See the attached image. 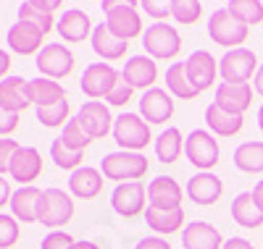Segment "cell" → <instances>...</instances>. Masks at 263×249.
<instances>
[{"mask_svg":"<svg viewBox=\"0 0 263 249\" xmlns=\"http://www.w3.org/2000/svg\"><path fill=\"white\" fill-rule=\"evenodd\" d=\"M71 244H74V239L66 231H50L45 239H42L40 249H69Z\"/></svg>","mask_w":263,"mask_h":249,"instance_id":"7bdbcfd3","label":"cell"},{"mask_svg":"<svg viewBox=\"0 0 263 249\" xmlns=\"http://www.w3.org/2000/svg\"><path fill=\"white\" fill-rule=\"evenodd\" d=\"M18 142L16 139H0V176H6L8 168H11V160H13V155L18 152Z\"/></svg>","mask_w":263,"mask_h":249,"instance_id":"b9f144b4","label":"cell"},{"mask_svg":"<svg viewBox=\"0 0 263 249\" xmlns=\"http://www.w3.org/2000/svg\"><path fill=\"white\" fill-rule=\"evenodd\" d=\"M69 249H100L95 241H90V239H79V241H74Z\"/></svg>","mask_w":263,"mask_h":249,"instance_id":"f907efd6","label":"cell"},{"mask_svg":"<svg viewBox=\"0 0 263 249\" xmlns=\"http://www.w3.org/2000/svg\"><path fill=\"white\" fill-rule=\"evenodd\" d=\"M258 55L248 48H237L221 55L218 60V74H221L224 84H248L258 74Z\"/></svg>","mask_w":263,"mask_h":249,"instance_id":"ba28073f","label":"cell"},{"mask_svg":"<svg viewBox=\"0 0 263 249\" xmlns=\"http://www.w3.org/2000/svg\"><path fill=\"white\" fill-rule=\"evenodd\" d=\"M121 79V71L114 69L111 63H90L82 74V92L90 100H103L111 95V89L116 87V81Z\"/></svg>","mask_w":263,"mask_h":249,"instance_id":"30bf717a","label":"cell"},{"mask_svg":"<svg viewBox=\"0 0 263 249\" xmlns=\"http://www.w3.org/2000/svg\"><path fill=\"white\" fill-rule=\"evenodd\" d=\"M82 157H84V152H74L71 147H66L61 137L53 139V144H50V160L61 171H71L74 173L77 168H82Z\"/></svg>","mask_w":263,"mask_h":249,"instance_id":"e575fe53","label":"cell"},{"mask_svg":"<svg viewBox=\"0 0 263 249\" xmlns=\"http://www.w3.org/2000/svg\"><path fill=\"white\" fill-rule=\"evenodd\" d=\"M140 116L150 126H161V123L171 121L174 97L166 92V89H158V87L147 89V92H142V97H140Z\"/></svg>","mask_w":263,"mask_h":249,"instance_id":"5bb4252c","label":"cell"},{"mask_svg":"<svg viewBox=\"0 0 263 249\" xmlns=\"http://www.w3.org/2000/svg\"><path fill=\"white\" fill-rule=\"evenodd\" d=\"M182 246L184 249H221L224 246V236L218 234L216 225H211L205 220H195V223L184 225Z\"/></svg>","mask_w":263,"mask_h":249,"instance_id":"7402d4cb","label":"cell"},{"mask_svg":"<svg viewBox=\"0 0 263 249\" xmlns=\"http://www.w3.org/2000/svg\"><path fill=\"white\" fill-rule=\"evenodd\" d=\"M135 249H171V244L161 236H147V239H140Z\"/></svg>","mask_w":263,"mask_h":249,"instance_id":"bcb514c9","label":"cell"},{"mask_svg":"<svg viewBox=\"0 0 263 249\" xmlns=\"http://www.w3.org/2000/svg\"><path fill=\"white\" fill-rule=\"evenodd\" d=\"M34 66L45 79L58 81V79H66L74 71V53L61 42H50L40 50V55L34 58Z\"/></svg>","mask_w":263,"mask_h":249,"instance_id":"9c48e42d","label":"cell"},{"mask_svg":"<svg viewBox=\"0 0 263 249\" xmlns=\"http://www.w3.org/2000/svg\"><path fill=\"white\" fill-rule=\"evenodd\" d=\"M103 173L92 165H82L69 176V194L79 199H95L103 192Z\"/></svg>","mask_w":263,"mask_h":249,"instance_id":"d4e9b609","label":"cell"},{"mask_svg":"<svg viewBox=\"0 0 263 249\" xmlns=\"http://www.w3.org/2000/svg\"><path fill=\"white\" fill-rule=\"evenodd\" d=\"M184 194L195 202V205H203V208H211L216 205L224 194V181L218 178L216 173H195L190 181H187V189Z\"/></svg>","mask_w":263,"mask_h":249,"instance_id":"e0dca14e","label":"cell"},{"mask_svg":"<svg viewBox=\"0 0 263 249\" xmlns=\"http://www.w3.org/2000/svg\"><path fill=\"white\" fill-rule=\"evenodd\" d=\"M182 155H184V137H182V131L177 126L163 129L158 134V139H156V157L161 163L171 165V163H177Z\"/></svg>","mask_w":263,"mask_h":249,"instance_id":"d6a6232c","label":"cell"},{"mask_svg":"<svg viewBox=\"0 0 263 249\" xmlns=\"http://www.w3.org/2000/svg\"><path fill=\"white\" fill-rule=\"evenodd\" d=\"M100 8L105 13V27L111 29L119 39L132 42L135 37L145 34L142 16L137 11V3H116V0H103Z\"/></svg>","mask_w":263,"mask_h":249,"instance_id":"7a4b0ae2","label":"cell"},{"mask_svg":"<svg viewBox=\"0 0 263 249\" xmlns=\"http://www.w3.org/2000/svg\"><path fill=\"white\" fill-rule=\"evenodd\" d=\"M171 16L177 18L179 24L190 27L203 16V3L200 0H171Z\"/></svg>","mask_w":263,"mask_h":249,"instance_id":"74e56055","label":"cell"},{"mask_svg":"<svg viewBox=\"0 0 263 249\" xmlns=\"http://www.w3.org/2000/svg\"><path fill=\"white\" fill-rule=\"evenodd\" d=\"M250 34V27L245 24L242 18H237L229 8H218L211 13V21H208V37L221 45V48H229V50H237Z\"/></svg>","mask_w":263,"mask_h":249,"instance_id":"3957f363","label":"cell"},{"mask_svg":"<svg viewBox=\"0 0 263 249\" xmlns=\"http://www.w3.org/2000/svg\"><path fill=\"white\" fill-rule=\"evenodd\" d=\"M258 129H260V131H263V105H260V108H258Z\"/></svg>","mask_w":263,"mask_h":249,"instance_id":"db71d44e","label":"cell"},{"mask_svg":"<svg viewBox=\"0 0 263 249\" xmlns=\"http://www.w3.org/2000/svg\"><path fill=\"white\" fill-rule=\"evenodd\" d=\"M32 105V92H29V81L21 76H8L0 81V108L13 116H21L27 108Z\"/></svg>","mask_w":263,"mask_h":249,"instance_id":"d6986e66","label":"cell"},{"mask_svg":"<svg viewBox=\"0 0 263 249\" xmlns=\"http://www.w3.org/2000/svg\"><path fill=\"white\" fill-rule=\"evenodd\" d=\"M121 76L126 79V84L132 89L147 92V89H153V84H156V79H158V66L150 55H132V58H126V66H124Z\"/></svg>","mask_w":263,"mask_h":249,"instance_id":"ffe728a7","label":"cell"},{"mask_svg":"<svg viewBox=\"0 0 263 249\" xmlns=\"http://www.w3.org/2000/svg\"><path fill=\"white\" fill-rule=\"evenodd\" d=\"M184 69H187V76L190 81L195 84L197 92H205L216 84V76H218V63L216 58L208 53V50H195L190 53V58L184 60Z\"/></svg>","mask_w":263,"mask_h":249,"instance_id":"2e32d148","label":"cell"},{"mask_svg":"<svg viewBox=\"0 0 263 249\" xmlns=\"http://www.w3.org/2000/svg\"><path fill=\"white\" fill-rule=\"evenodd\" d=\"M142 48L153 60H171L182 53V37L177 32V27L156 21L150 24L142 34Z\"/></svg>","mask_w":263,"mask_h":249,"instance_id":"8992f818","label":"cell"},{"mask_svg":"<svg viewBox=\"0 0 263 249\" xmlns=\"http://www.w3.org/2000/svg\"><path fill=\"white\" fill-rule=\"evenodd\" d=\"M21 239V225L13 215L0 213V249H11Z\"/></svg>","mask_w":263,"mask_h":249,"instance_id":"ab89813d","label":"cell"},{"mask_svg":"<svg viewBox=\"0 0 263 249\" xmlns=\"http://www.w3.org/2000/svg\"><path fill=\"white\" fill-rule=\"evenodd\" d=\"M232 220L242 229H260L263 225V210L253 192H242L232 199Z\"/></svg>","mask_w":263,"mask_h":249,"instance_id":"83f0119b","label":"cell"},{"mask_svg":"<svg viewBox=\"0 0 263 249\" xmlns=\"http://www.w3.org/2000/svg\"><path fill=\"white\" fill-rule=\"evenodd\" d=\"M218 108L234 116H245V110L253 105V87L250 84H218L216 87V100Z\"/></svg>","mask_w":263,"mask_h":249,"instance_id":"44dd1931","label":"cell"},{"mask_svg":"<svg viewBox=\"0 0 263 249\" xmlns=\"http://www.w3.org/2000/svg\"><path fill=\"white\" fill-rule=\"evenodd\" d=\"M114 139L126 152H142L153 142L150 123L140 116V113H121L114 123Z\"/></svg>","mask_w":263,"mask_h":249,"instance_id":"52a82bcc","label":"cell"},{"mask_svg":"<svg viewBox=\"0 0 263 249\" xmlns=\"http://www.w3.org/2000/svg\"><path fill=\"white\" fill-rule=\"evenodd\" d=\"M147 157L142 152H108L100 163V173L111 181H121V184H129V181H140L147 176Z\"/></svg>","mask_w":263,"mask_h":249,"instance_id":"6da1fadb","label":"cell"},{"mask_svg":"<svg viewBox=\"0 0 263 249\" xmlns=\"http://www.w3.org/2000/svg\"><path fill=\"white\" fill-rule=\"evenodd\" d=\"M61 139H63V144L66 147H71L74 152H84L87 147L92 144V139L87 137V131L79 126V121L77 118H71L69 123L63 126V134H61Z\"/></svg>","mask_w":263,"mask_h":249,"instance_id":"f35d334b","label":"cell"},{"mask_svg":"<svg viewBox=\"0 0 263 249\" xmlns=\"http://www.w3.org/2000/svg\"><path fill=\"white\" fill-rule=\"evenodd\" d=\"M132 92H135V89H132V87L126 84V79L121 76V79L116 81V87L111 89V95L105 97V102H108V105H114V108H124V105L132 100Z\"/></svg>","mask_w":263,"mask_h":249,"instance_id":"60d3db41","label":"cell"},{"mask_svg":"<svg viewBox=\"0 0 263 249\" xmlns=\"http://www.w3.org/2000/svg\"><path fill=\"white\" fill-rule=\"evenodd\" d=\"M8 71H11V55L6 50H0V81L8 79Z\"/></svg>","mask_w":263,"mask_h":249,"instance_id":"681fc988","label":"cell"},{"mask_svg":"<svg viewBox=\"0 0 263 249\" xmlns=\"http://www.w3.org/2000/svg\"><path fill=\"white\" fill-rule=\"evenodd\" d=\"M221 249H255L248 239H242V236H232V239H227L224 241V246Z\"/></svg>","mask_w":263,"mask_h":249,"instance_id":"c3c4849f","label":"cell"},{"mask_svg":"<svg viewBox=\"0 0 263 249\" xmlns=\"http://www.w3.org/2000/svg\"><path fill=\"white\" fill-rule=\"evenodd\" d=\"M253 197L258 199V205H260V210H263V181H258V184L253 186Z\"/></svg>","mask_w":263,"mask_h":249,"instance_id":"f5cc1de1","label":"cell"},{"mask_svg":"<svg viewBox=\"0 0 263 249\" xmlns=\"http://www.w3.org/2000/svg\"><path fill=\"white\" fill-rule=\"evenodd\" d=\"M184 189L174 181L171 176H156L147 184V208L156 210H179L182 208Z\"/></svg>","mask_w":263,"mask_h":249,"instance_id":"9a60e30c","label":"cell"},{"mask_svg":"<svg viewBox=\"0 0 263 249\" xmlns=\"http://www.w3.org/2000/svg\"><path fill=\"white\" fill-rule=\"evenodd\" d=\"M145 199H147V186L140 181H129V184H119L111 192V208L121 218H137L145 215Z\"/></svg>","mask_w":263,"mask_h":249,"instance_id":"7c38bea8","label":"cell"},{"mask_svg":"<svg viewBox=\"0 0 263 249\" xmlns=\"http://www.w3.org/2000/svg\"><path fill=\"white\" fill-rule=\"evenodd\" d=\"M227 8L237 18H242L248 27L250 24L255 27V24H260V21H263V3H258V0H232Z\"/></svg>","mask_w":263,"mask_h":249,"instance_id":"8d00e7d4","label":"cell"},{"mask_svg":"<svg viewBox=\"0 0 263 249\" xmlns=\"http://www.w3.org/2000/svg\"><path fill=\"white\" fill-rule=\"evenodd\" d=\"M253 87H255V92L263 97V63H260V69H258V74H255V79H253Z\"/></svg>","mask_w":263,"mask_h":249,"instance_id":"816d5d0a","label":"cell"},{"mask_svg":"<svg viewBox=\"0 0 263 249\" xmlns=\"http://www.w3.org/2000/svg\"><path fill=\"white\" fill-rule=\"evenodd\" d=\"M16 129H18V116L6 113L3 108H0V139H8Z\"/></svg>","mask_w":263,"mask_h":249,"instance_id":"f6af8a7d","label":"cell"},{"mask_svg":"<svg viewBox=\"0 0 263 249\" xmlns=\"http://www.w3.org/2000/svg\"><path fill=\"white\" fill-rule=\"evenodd\" d=\"M29 92H32V105L37 108H50V105H58L63 100H69V95H66V89L61 81H53V79H32L29 81Z\"/></svg>","mask_w":263,"mask_h":249,"instance_id":"f546056e","label":"cell"},{"mask_svg":"<svg viewBox=\"0 0 263 249\" xmlns=\"http://www.w3.org/2000/svg\"><path fill=\"white\" fill-rule=\"evenodd\" d=\"M140 6H142V11L147 16L158 18V21H163V18L171 16V0H166V3H161V0H145V3H140Z\"/></svg>","mask_w":263,"mask_h":249,"instance_id":"ee69618b","label":"cell"},{"mask_svg":"<svg viewBox=\"0 0 263 249\" xmlns=\"http://www.w3.org/2000/svg\"><path fill=\"white\" fill-rule=\"evenodd\" d=\"M166 92L171 97H177V100H195L197 95H200L195 89V84L190 81V76H187L184 60H177V63L168 66V71H166Z\"/></svg>","mask_w":263,"mask_h":249,"instance_id":"1f68e13d","label":"cell"},{"mask_svg":"<svg viewBox=\"0 0 263 249\" xmlns=\"http://www.w3.org/2000/svg\"><path fill=\"white\" fill-rule=\"evenodd\" d=\"M90 42H92V50H95L100 58H105V60H119V58H124L126 50H129V42H126V39H119L111 29L105 27V21L92 29Z\"/></svg>","mask_w":263,"mask_h":249,"instance_id":"4316f807","label":"cell"},{"mask_svg":"<svg viewBox=\"0 0 263 249\" xmlns=\"http://www.w3.org/2000/svg\"><path fill=\"white\" fill-rule=\"evenodd\" d=\"M184 155L190 165H195L200 173H213V168L221 160V147L208 129H195L184 139Z\"/></svg>","mask_w":263,"mask_h":249,"instance_id":"5b68a950","label":"cell"},{"mask_svg":"<svg viewBox=\"0 0 263 249\" xmlns=\"http://www.w3.org/2000/svg\"><path fill=\"white\" fill-rule=\"evenodd\" d=\"M61 3L58 0H27V3L18 6V21H29V24H34L37 29H42L45 34L53 32V11H58Z\"/></svg>","mask_w":263,"mask_h":249,"instance_id":"cb8c5ba5","label":"cell"},{"mask_svg":"<svg viewBox=\"0 0 263 249\" xmlns=\"http://www.w3.org/2000/svg\"><path fill=\"white\" fill-rule=\"evenodd\" d=\"M8 173H11V178L16 181V184L32 186L34 181L42 176V155H40V150L18 147V152L13 155V160H11Z\"/></svg>","mask_w":263,"mask_h":249,"instance_id":"ac0fdd59","label":"cell"},{"mask_svg":"<svg viewBox=\"0 0 263 249\" xmlns=\"http://www.w3.org/2000/svg\"><path fill=\"white\" fill-rule=\"evenodd\" d=\"M74 218V199L69 192L63 189H42L40 208H37V223L48 225L53 231H61V225H66Z\"/></svg>","mask_w":263,"mask_h":249,"instance_id":"277c9868","label":"cell"},{"mask_svg":"<svg viewBox=\"0 0 263 249\" xmlns=\"http://www.w3.org/2000/svg\"><path fill=\"white\" fill-rule=\"evenodd\" d=\"M145 223L147 229H153L156 234H177L184 231V210H156V208H147L145 210Z\"/></svg>","mask_w":263,"mask_h":249,"instance_id":"4dcf8cb0","label":"cell"},{"mask_svg":"<svg viewBox=\"0 0 263 249\" xmlns=\"http://www.w3.org/2000/svg\"><path fill=\"white\" fill-rule=\"evenodd\" d=\"M232 160L242 173H263V142H242Z\"/></svg>","mask_w":263,"mask_h":249,"instance_id":"836d02e7","label":"cell"},{"mask_svg":"<svg viewBox=\"0 0 263 249\" xmlns=\"http://www.w3.org/2000/svg\"><path fill=\"white\" fill-rule=\"evenodd\" d=\"M11 197H13L11 184L6 181V176H0V210H3L6 205H11Z\"/></svg>","mask_w":263,"mask_h":249,"instance_id":"7dc6e473","label":"cell"},{"mask_svg":"<svg viewBox=\"0 0 263 249\" xmlns=\"http://www.w3.org/2000/svg\"><path fill=\"white\" fill-rule=\"evenodd\" d=\"M42 39H45V32L37 29L34 24H29V21H16V24L8 29V34H6L8 50L16 53V55H34L37 58L40 50L45 48Z\"/></svg>","mask_w":263,"mask_h":249,"instance_id":"4fadbf2b","label":"cell"},{"mask_svg":"<svg viewBox=\"0 0 263 249\" xmlns=\"http://www.w3.org/2000/svg\"><path fill=\"white\" fill-rule=\"evenodd\" d=\"M40 186H18L11 197V215L18 223H37V208H40Z\"/></svg>","mask_w":263,"mask_h":249,"instance_id":"484cf974","label":"cell"},{"mask_svg":"<svg viewBox=\"0 0 263 249\" xmlns=\"http://www.w3.org/2000/svg\"><path fill=\"white\" fill-rule=\"evenodd\" d=\"M58 37H63V42H84L87 37H92V24H90V16L82 8H69L63 11V16L58 18Z\"/></svg>","mask_w":263,"mask_h":249,"instance_id":"603a6c76","label":"cell"},{"mask_svg":"<svg viewBox=\"0 0 263 249\" xmlns=\"http://www.w3.org/2000/svg\"><path fill=\"white\" fill-rule=\"evenodd\" d=\"M69 113H71V105H69V100H63V102L50 105V108H37V121L48 129H58V126H66L71 121Z\"/></svg>","mask_w":263,"mask_h":249,"instance_id":"d590c367","label":"cell"},{"mask_svg":"<svg viewBox=\"0 0 263 249\" xmlns=\"http://www.w3.org/2000/svg\"><path fill=\"white\" fill-rule=\"evenodd\" d=\"M242 116H234V113H227L224 108H218L216 102H211L205 108V126L213 137H234V134L242 131Z\"/></svg>","mask_w":263,"mask_h":249,"instance_id":"f1b7e54d","label":"cell"},{"mask_svg":"<svg viewBox=\"0 0 263 249\" xmlns=\"http://www.w3.org/2000/svg\"><path fill=\"white\" fill-rule=\"evenodd\" d=\"M74 118L79 121V126L87 131V137H90V139H105L108 134H114V123H116V118L111 116L108 105L100 102V100L84 102Z\"/></svg>","mask_w":263,"mask_h":249,"instance_id":"8fae6325","label":"cell"}]
</instances>
